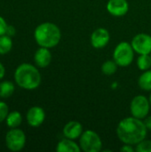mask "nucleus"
Here are the masks:
<instances>
[{"label": "nucleus", "mask_w": 151, "mask_h": 152, "mask_svg": "<svg viewBox=\"0 0 151 152\" xmlns=\"http://www.w3.org/2000/svg\"><path fill=\"white\" fill-rule=\"evenodd\" d=\"M135 151L137 152H151V141L146 139L142 140L136 144Z\"/></svg>", "instance_id": "412c9836"}, {"label": "nucleus", "mask_w": 151, "mask_h": 152, "mask_svg": "<svg viewBox=\"0 0 151 152\" xmlns=\"http://www.w3.org/2000/svg\"><path fill=\"white\" fill-rule=\"evenodd\" d=\"M4 74H5V69L4 65L0 62V80L3 79V77H4Z\"/></svg>", "instance_id": "bb28decb"}, {"label": "nucleus", "mask_w": 151, "mask_h": 152, "mask_svg": "<svg viewBox=\"0 0 151 152\" xmlns=\"http://www.w3.org/2000/svg\"><path fill=\"white\" fill-rule=\"evenodd\" d=\"M149 100H150V106H151V94H150V98H149Z\"/></svg>", "instance_id": "cd10ccee"}, {"label": "nucleus", "mask_w": 151, "mask_h": 152, "mask_svg": "<svg viewBox=\"0 0 151 152\" xmlns=\"http://www.w3.org/2000/svg\"><path fill=\"white\" fill-rule=\"evenodd\" d=\"M120 151L123 152H133L134 151V149L133 147V145H130V144H125L121 149Z\"/></svg>", "instance_id": "393cba45"}, {"label": "nucleus", "mask_w": 151, "mask_h": 152, "mask_svg": "<svg viewBox=\"0 0 151 152\" xmlns=\"http://www.w3.org/2000/svg\"><path fill=\"white\" fill-rule=\"evenodd\" d=\"M14 80L22 89L35 90L40 86L42 77L36 67L30 63H22L15 69Z\"/></svg>", "instance_id": "f03ea898"}, {"label": "nucleus", "mask_w": 151, "mask_h": 152, "mask_svg": "<svg viewBox=\"0 0 151 152\" xmlns=\"http://www.w3.org/2000/svg\"><path fill=\"white\" fill-rule=\"evenodd\" d=\"M150 107V100L146 96L139 94L133 98L130 103V111L133 117L139 119H144L149 116Z\"/></svg>", "instance_id": "423d86ee"}, {"label": "nucleus", "mask_w": 151, "mask_h": 152, "mask_svg": "<svg viewBox=\"0 0 151 152\" xmlns=\"http://www.w3.org/2000/svg\"><path fill=\"white\" fill-rule=\"evenodd\" d=\"M12 48V37L7 36L6 34L0 36V54L4 55L8 53Z\"/></svg>", "instance_id": "a211bd4d"}, {"label": "nucleus", "mask_w": 151, "mask_h": 152, "mask_svg": "<svg viewBox=\"0 0 151 152\" xmlns=\"http://www.w3.org/2000/svg\"><path fill=\"white\" fill-rule=\"evenodd\" d=\"M148 129L142 119L128 117L122 119L117 127V135L124 144L136 145L147 136Z\"/></svg>", "instance_id": "f257e3e1"}, {"label": "nucleus", "mask_w": 151, "mask_h": 152, "mask_svg": "<svg viewBox=\"0 0 151 152\" xmlns=\"http://www.w3.org/2000/svg\"><path fill=\"white\" fill-rule=\"evenodd\" d=\"M80 151V146L75 142V140H71L66 137L61 140L56 145L57 152H79Z\"/></svg>", "instance_id": "4468645a"}, {"label": "nucleus", "mask_w": 151, "mask_h": 152, "mask_svg": "<svg viewBox=\"0 0 151 152\" xmlns=\"http://www.w3.org/2000/svg\"><path fill=\"white\" fill-rule=\"evenodd\" d=\"M117 67H118V65L116 63V61L114 60L113 61L109 60V61H106L102 64V66H101V71L106 76H111V75H113L117 71Z\"/></svg>", "instance_id": "aec40b11"}, {"label": "nucleus", "mask_w": 151, "mask_h": 152, "mask_svg": "<svg viewBox=\"0 0 151 152\" xmlns=\"http://www.w3.org/2000/svg\"><path fill=\"white\" fill-rule=\"evenodd\" d=\"M5 145L11 151H21L26 145V134L19 128H11L5 135Z\"/></svg>", "instance_id": "0eeeda50"}, {"label": "nucleus", "mask_w": 151, "mask_h": 152, "mask_svg": "<svg viewBox=\"0 0 151 152\" xmlns=\"http://www.w3.org/2000/svg\"><path fill=\"white\" fill-rule=\"evenodd\" d=\"M109 39H110L109 32L108 31V29L104 28H99L95 29L92 33L90 37L91 45H93V47L96 49H101L105 47L109 44Z\"/></svg>", "instance_id": "1a4fd4ad"}, {"label": "nucleus", "mask_w": 151, "mask_h": 152, "mask_svg": "<svg viewBox=\"0 0 151 152\" xmlns=\"http://www.w3.org/2000/svg\"><path fill=\"white\" fill-rule=\"evenodd\" d=\"M79 146L85 152H99L102 148V141L96 132L86 130L79 137Z\"/></svg>", "instance_id": "39448f33"}, {"label": "nucleus", "mask_w": 151, "mask_h": 152, "mask_svg": "<svg viewBox=\"0 0 151 152\" xmlns=\"http://www.w3.org/2000/svg\"><path fill=\"white\" fill-rule=\"evenodd\" d=\"M8 114H9V108L7 104L0 101V123L4 122L6 119Z\"/></svg>", "instance_id": "4be33fe9"}, {"label": "nucleus", "mask_w": 151, "mask_h": 152, "mask_svg": "<svg viewBox=\"0 0 151 152\" xmlns=\"http://www.w3.org/2000/svg\"><path fill=\"white\" fill-rule=\"evenodd\" d=\"M138 85L143 91L151 92V69L145 70L138 79Z\"/></svg>", "instance_id": "f3484780"}, {"label": "nucleus", "mask_w": 151, "mask_h": 152, "mask_svg": "<svg viewBox=\"0 0 151 152\" xmlns=\"http://www.w3.org/2000/svg\"><path fill=\"white\" fill-rule=\"evenodd\" d=\"M5 122L10 128H18L22 122V116L19 111L10 112L5 119Z\"/></svg>", "instance_id": "2eb2a0df"}, {"label": "nucleus", "mask_w": 151, "mask_h": 152, "mask_svg": "<svg viewBox=\"0 0 151 152\" xmlns=\"http://www.w3.org/2000/svg\"><path fill=\"white\" fill-rule=\"evenodd\" d=\"M83 126L81 123L78 121H69L63 127L62 133L63 135L66 138L71 139V140H77L79 139L81 134H83Z\"/></svg>", "instance_id": "f8f14e48"}, {"label": "nucleus", "mask_w": 151, "mask_h": 152, "mask_svg": "<svg viewBox=\"0 0 151 152\" xmlns=\"http://www.w3.org/2000/svg\"><path fill=\"white\" fill-rule=\"evenodd\" d=\"M15 32H16V30H15V28H14L13 26H10V25L7 26V28H6V32H5V34H6L7 36L12 37V36L15 35Z\"/></svg>", "instance_id": "b1692460"}, {"label": "nucleus", "mask_w": 151, "mask_h": 152, "mask_svg": "<svg viewBox=\"0 0 151 152\" xmlns=\"http://www.w3.org/2000/svg\"><path fill=\"white\" fill-rule=\"evenodd\" d=\"M131 45L134 52L139 55L151 53V36L149 34H137L132 39Z\"/></svg>", "instance_id": "6e6552de"}, {"label": "nucleus", "mask_w": 151, "mask_h": 152, "mask_svg": "<svg viewBox=\"0 0 151 152\" xmlns=\"http://www.w3.org/2000/svg\"><path fill=\"white\" fill-rule=\"evenodd\" d=\"M26 119L28 126L32 127H38L45 119V112L44 109L39 106L31 107L27 112Z\"/></svg>", "instance_id": "9d476101"}, {"label": "nucleus", "mask_w": 151, "mask_h": 152, "mask_svg": "<svg viewBox=\"0 0 151 152\" xmlns=\"http://www.w3.org/2000/svg\"><path fill=\"white\" fill-rule=\"evenodd\" d=\"M7 26H8V25H7L5 20H4L2 16H0V36L5 34Z\"/></svg>", "instance_id": "5701e85b"}, {"label": "nucleus", "mask_w": 151, "mask_h": 152, "mask_svg": "<svg viewBox=\"0 0 151 152\" xmlns=\"http://www.w3.org/2000/svg\"><path fill=\"white\" fill-rule=\"evenodd\" d=\"M137 66L140 70L145 71L150 69L151 56L150 54H140L137 59Z\"/></svg>", "instance_id": "6ab92c4d"}, {"label": "nucleus", "mask_w": 151, "mask_h": 152, "mask_svg": "<svg viewBox=\"0 0 151 152\" xmlns=\"http://www.w3.org/2000/svg\"><path fill=\"white\" fill-rule=\"evenodd\" d=\"M129 10V4L126 0H109L107 11L115 17L125 15Z\"/></svg>", "instance_id": "9b49d317"}, {"label": "nucleus", "mask_w": 151, "mask_h": 152, "mask_svg": "<svg viewBox=\"0 0 151 152\" xmlns=\"http://www.w3.org/2000/svg\"><path fill=\"white\" fill-rule=\"evenodd\" d=\"M144 119H145V120H144L143 122H144V124H145V126H146L148 131H149V130L151 131V116L146 117Z\"/></svg>", "instance_id": "a878e982"}, {"label": "nucleus", "mask_w": 151, "mask_h": 152, "mask_svg": "<svg viewBox=\"0 0 151 152\" xmlns=\"http://www.w3.org/2000/svg\"><path fill=\"white\" fill-rule=\"evenodd\" d=\"M34 61L39 68H46L52 61V53L49 48L39 47L34 54Z\"/></svg>", "instance_id": "ddd939ff"}, {"label": "nucleus", "mask_w": 151, "mask_h": 152, "mask_svg": "<svg viewBox=\"0 0 151 152\" xmlns=\"http://www.w3.org/2000/svg\"><path fill=\"white\" fill-rule=\"evenodd\" d=\"M150 56H151V53H150Z\"/></svg>", "instance_id": "c85d7f7f"}, {"label": "nucleus", "mask_w": 151, "mask_h": 152, "mask_svg": "<svg viewBox=\"0 0 151 152\" xmlns=\"http://www.w3.org/2000/svg\"><path fill=\"white\" fill-rule=\"evenodd\" d=\"M34 38L39 46L50 49L58 45L61 38V32L56 24L43 22L36 28Z\"/></svg>", "instance_id": "7ed1b4c3"}, {"label": "nucleus", "mask_w": 151, "mask_h": 152, "mask_svg": "<svg viewBox=\"0 0 151 152\" xmlns=\"http://www.w3.org/2000/svg\"><path fill=\"white\" fill-rule=\"evenodd\" d=\"M134 53L131 44L128 42H121L116 46L113 52V60L119 67H127L133 62Z\"/></svg>", "instance_id": "20e7f679"}, {"label": "nucleus", "mask_w": 151, "mask_h": 152, "mask_svg": "<svg viewBox=\"0 0 151 152\" xmlns=\"http://www.w3.org/2000/svg\"><path fill=\"white\" fill-rule=\"evenodd\" d=\"M15 90L14 84L9 80H4L0 82V98H9L11 97Z\"/></svg>", "instance_id": "dca6fc26"}]
</instances>
